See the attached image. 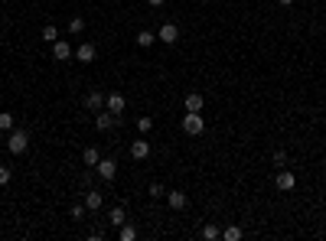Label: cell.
I'll list each match as a JSON object with an SVG mask.
<instances>
[{
	"label": "cell",
	"instance_id": "obj_19",
	"mask_svg": "<svg viewBox=\"0 0 326 241\" xmlns=\"http://www.w3.org/2000/svg\"><path fill=\"white\" fill-rule=\"evenodd\" d=\"M39 36H43V39H46V43H49V46H52V43H55V39H59V30H55V26H52V23H46V26H43V33H39Z\"/></svg>",
	"mask_w": 326,
	"mask_h": 241
},
{
	"label": "cell",
	"instance_id": "obj_27",
	"mask_svg": "<svg viewBox=\"0 0 326 241\" xmlns=\"http://www.w3.org/2000/svg\"><path fill=\"white\" fill-rule=\"evenodd\" d=\"M271 160H274V167H284V163H287V153H284V150H274Z\"/></svg>",
	"mask_w": 326,
	"mask_h": 241
},
{
	"label": "cell",
	"instance_id": "obj_4",
	"mask_svg": "<svg viewBox=\"0 0 326 241\" xmlns=\"http://www.w3.org/2000/svg\"><path fill=\"white\" fill-rule=\"evenodd\" d=\"M72 56H75V49L66 43V39H55V43H52V59L55 62H69Z\"/></svg>",
	"mask_w": 326,
	"mask_h": 241
},
{
	"label": "cell",
	"instance_id": "obj_21",
	"mask_svg": "<svg viewBox=\"0 0 326 241\" xmlns=\"http://www.w3.org/2000/svg\"><path fill=\"white\" fill-rule=\"evenodd\" d=\"M137 130H141V134H150V130H154V118H147V114L137 118Z\"/></svg>",
	"mask_w": 326,
	"mask_h": 241
},
{
	"label": "cell",
	"instance_id": "obj_3",
	"mask_svg": "<svg viewBox=\"0 0 326 241\" xmlns=\"http://www.w3.org/2000/svg\"><path fill=\"white\" fill-rule=\"evenodd\" d=\"M105 108L111 114H124V108H127V98H124L121 92H111V95H105Z\"/></svg>",
	"mask_w": 326,
	"mask_h": 241
},
{
	"label": "cell",
	"instance_id": "obj_10",
	"mask_svg": "<svg viewBox=\"0 0 326 241\" xmlns=\"http://www.w3.org/2000/svg\"><path fill=\"white\" fill-rule=\"evenodd\" d=\"M95 56H98L95 43H82L79 49H75V59H79V62H85V65H88V62H95Z\"/></svg>",
	"mask_w": 326,
	"mask_h": 241
},
{
	"label": "cell",
	"instance_id": "obj_5",
	"mask_svg": "<svg viewBox=\"0 0 326 241\" xmlns=\"http://www.w3.org/2000/svg\"><path fill=\"white\" fill-rule=\"evenodd\" d=\"M157 39L160 43H166V46H173L179 39V30H176V23H163L160 30H157Z\"/></svg>",
	"mask_w": 326,
	"mask_h": 241
},
{
	"label": "cell",
	"instance_id": "obj_25",
	"mask_svg": "<svg viewBox=\"0 0 326 241\" xmlns=\"http://www.w3.org/2000/svg\"><path fill=\"white\" fill-rule=\"evenodd\" d=\"M0 130H13V114H0Z\"/></svg>",
	"mask_w": 326,
	"mask_h": 241
},
{
	"label": "cell",
	"instance_id": "obj_16",
	"mask_svg": "<svg viewBox=\"0 0 326 241\" xmlns=\"http://www.w3.org/2000/svg\"><path fill=\"white\" fill-rule=\"evenodd\" d=\"M154 43H157V33H150V30H141V33H137V46H141V49H150Z\"/></svg>",
	"mask_w": 326,
	"mask_h": 241
},
{
	"label": "cell",
	"instance_id": "obj_7",
	"mask_svg": "<svg viewBox=\"0 0 326 241\" xmlns=\"http://www.w3.org/2000/svg\"><path fill=\"white\" fill-rule=\"evenodd\" d=\"M274 186H277L281 192H290V189L297 186V176L290 173V170H281V173H277V180H274Z\"/></svg>",
	"mask_w": 326,
	"mask_h": 241
},
{
	"label": "cell",
	"instance_id": "obj_6",
	"mask_svg": "<svg viewBox=\"0 0 326 241\" xmlns=\"http://www.w3.org/2000/svg\"><path fill=\"white\" fill-rule=\"evenodd\" d=\"M95 173H98L101 180H114L117 176V163L114 160H98L95 163Z\"/></svg>",
	"mask_w": 326,
	"mask_h": 241
},
{
	"label": "cell",
	"instance_id": "obj_11",
	"mask_svg": "<svg viewBox=\"0 0 326 241\" xmlns=\"http://www.w3.org/2000/svg\"><path fill=\"white\" fill-rule=\"evenodd\" d=\"M131 156H134L137 163L147 160V156H150V143L147 140H134V143H131Z\"/></svg>",
	"mask_w": 326,
	"mask_h": 241
},
{
	"label": "cell",
	"instance_id": "obj_8",
	"mask_svg": "<svg viewBox=\"0 0 326 241\" xmlns=\"http://www.w3.org/2000/svg\"><path fill=\"white\" fill-rule=\"evenodd\" d=\"M186 202H189V196H186V192H179V189H170L166 192V205H170V209H186Z\"/></svg>",
	"mask_w": 326,
	"mask_h": 241
},
{
	"label": "cell",
	"instance_id": "obj_1",
	"mask_svg": "<svg viewBox=\"0 0 326 241\" xmlns=\"http://www.w3.org/2000/svg\"><path fill=\"white\" fill-rule=\"evenodd\" d=\"M7 150H10L13 156L26 153V150H30V130H23V127H13L10 134H7Z\"/></svg>",
	"mask_w": 326,
	"mask_h": 241
},
{
	"label": "cell",
	"instance_id": "obj_30",
	"mask_svg": "<svg viewBox=\"0 0 326 241\" xmlns=\"http://www.w3.org/2000/svg\"><path fill=\"white\" fill-rule=\"evenodd\" d=\"M277 4H281V7H294V0H277Z\"/></svg>",
	"mask_w": 326,
	"mask_h": 241
},
{
	"label": "cell",
	"instance_id": "obj_2",
	"mask_svg": "<svg viewBox=\"0 0 326 241\" xmlns=\"http://www.w3.org/2000/svg\"><path fill=\"white\" fill-rule=\"evenodd\" d=\"M183 130L189 137H199L206 130V121H203V111H186L183 114Z\"/></svg>",
	"mask_w": 326,
	"mask_h": 241
},
{
	"label": "cell",
	"instance_id": "obj_23",
	"mask_svg": "<svg viewBox=\"0 0 326 241\" xmlns=\"http://www.w3.org/2000/svg\"><path fill=\"white\" fill-rule=\"evenodd\" d=\"M147 196H150V199H163V196H166V189H163L160 183H150V186H147Z\"/></svg>",
	"mask_w": 326,
	"mask_h": 241
},
{
	"label": "cell",
	"instance_id": "obj_22",
	"mask_svg": "<svg viewBox=\"0 0 326 241\" xmlns=\"http://www.w3.org/2000/svg\"><path fill=\"white\" fill-rule=\"evenodd\" d=\"M222 238H225V241H238L241 238V228H238V225H228V228L222 231Z\"/></svg>",
	"mask_w": 326,
	"mask_h": 241
},
{
	"label": "cell",
	"instance_id": "obj_14",
	"mask_svg": "<svg viewBox=\"0 0 326 241\" xmlns=\"http://www.w3.org/2000/svg\"><path fill=\"white\" fill-rule=\"evenodd\" d=\"M183 105H186V111H203L206 98H203L199 92H189V95H186V101H183Z\"/></svg>",
	"mask_w": 326,
	"mask_h": 241
},
{
	"label": "cell",
	"instance_id": "obj_29",
	"mask_svg": "<svg viewBox=\"0 0 326 241\" xmlns=\"http://www.w3.org/2000/svg\"><path fill=\"white\" fill-rule=\"evenodd\" d=\"M147 4H150V7H163L166 0H147Z\"/></svg>",
	"mask_w": 326,
	"mask_h": 241
},
{
	"label": "cell",
	"instance_id": "obj_28",
	"mask_svg": "<svg viewBox=\"0 0 326 241\" xmlns=\"http://www.w3.org/2000/svg\"><path fill=\"white\" fill-rule=\"evenodd\" d=\"M85 212H88L85 205H72V218H85Z\"/></svg>",
	"mask_w": 326,
	"mask_h": 241
},
{
	"label": "cell",
	"instance_id": "obj_9",
	"mask_svg": "<svg viewBox=\"0 0 326 241\" xmlns=\"http://www.w3.org/2000/svg\"><path fill=\"white\" fill-rule=\"evenodd\" d=\"M101 205H105V196H101L98 189H85V209L88 212H98Z\"/></svg>",
	"mask_w": 326,
	"mask_h": 241
},
{
	"label": "cell",
	"instance_id": "obj_26",
	"mask_svg": "<svg viewBox=\"0 0 326 241\" xmlns=\"http://www.w3.org/2000/svg\"><path fill=\"white\" fill-rule=\"evenodd\" d=\"M10 180H13V170L10 167H0V186H7Z\"/></svg>",
	"mask_w": 326,
	"mask_h": 241
},
{
	"label": "cell",
	"instance_id": "obj_12",
	"mask_svg": "<svg viewBox=\"0 0 326 241\" xmlns=\"http://www.w3.org/2000/svg\"><path fill=\"white\" fill-rule=\"evenodd\" d=\"M114 124H117V114H111L108 108H105V111L98 114V118H95V127H98V130H111V127H114Z\"/></svg>",
	"mask_w": 326,
	"mask_h": 241
},
{
	"label": "cell",
	"instance_id": "obj_17",
	"mask_svg": "<svg viewBox=\"0 0 326 241\" xmlns=\"http://www.w3.org/2000/svg\"><path fill=\"white\" fill-rule=\"evenodd\" d=\"M98 160H101V156H98V150H95V147H85V150H82V163H85V167H95Z\"/></svg>",
	"mask_w": 326,
	"mask_h": 241
},
{
	"label": "cell",
	"instance_id": "obj_13",
	"mask_svg": "<svg viewBox=\"0 0 326 241\" xmlns=\"http://www.w3.org/2000/svg\"><path fill=\"white\" fill-rule=\"evenodd\" d=\"M85 108L88 111H101V108H105V95L101 92H88L85 95Z\"/></svg>",
	"mask_w": 326,
	"mask_h": 241
},
{
	"label": "cell",
	"instance_id": "obj_15",
	"mask_svg": "<svg viewBox=\"0 0 326 241\" xmlns=\"http://www.w3.org/2000/svg\"><path fill=\"white\" fill-rule=\"evenodd\" d=\"M108 222H111V228H121V225L127 222V212H124L121 205H114V209H111V215H108Z\"/></svg>",
	"mask_w": 326,
	"mask_h": 241
},
{
	"label": "cell",
	"instance_id": "obj_18",
	"mask_svg": "<svg viewBox=\"0 0 326 241\" xmlns=\"http://www.w3.org/2000/svg\"><path fill=\"white\" fill-rule=\"evenodd\" d=\"M117 238H121V241H134V238H137V228H134V225H127V222H124L121 228H117Z\"/></svg>",
	"mask_w": 326,
	"mask_h": 241
},
{
	"label": "cell",
	"instance_id": "obj_24",
	"mask_svg": "<svg viewBox=\"0 0 326 241\" xmlns=\"http://www.w3.org/2000/svg\"><path fill=\"white\" fill-rule=\"evenodd\" d=\"M203 238H206V241H216V238H222L219 225H206V228H203Z\"/></svg>",
	"mask_w": 326,
	"mask_h": 241
},
{
	"label": "cell",
	"instance_id": "obj_20",
	"mask_svg": "<svg viewBox=\"0 0 326 241\" xmlns=\"http://www.w3.org/2000/svg\"><path fill=\"white\" fill-rule=\"evenodd\" d=\"M69 33H72V36L85 33V20H82V17H72V20H69Z\"/></svg>",
	"mask_w": 326,
	"mask_h": 241
}]
</instances>
